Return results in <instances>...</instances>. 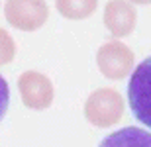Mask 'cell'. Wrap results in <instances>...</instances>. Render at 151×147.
<instances>
[{"mask_svg": "<svg viewBox=\"0 0 151 147\" xmlns=\"http://www.w3.org/2000/svg\"><path fill=\"white\" fill-rule=\"evenodd\" d=\"M4 14L10 26L24 32H34L47 20V4L43 0H8Z\"/></svg>", "mask_w": 151, "mask_h": 147, "instance_id": "7a4b0ae2", "label": "cell"}, {"mask_svg": "<svg viewBox=\"0 0 151 147\" xmlns=\"http://www.w3.org/2000/svg\"><path fill=\"white\" fill-rule=\"evenodd\" d=\"M8 104H10V88H8L6 79L0 75V122H2L6 110H8Z\"/></svg>", "mask_w": 151, "mask_h": 147, "instance_id": "52a82bcc", "label": "cell"}, {"mask_svg": "<svg viewBox=\"0 0 151 147\" xmlns=\"http://www.w3.org/2000/svg\"><path fill=\"white\" fill-rule=\"evenodd\" d=\"M96 0H57V10L67 18H84L94 10Z\"/></svg>", "mask_w": 151, "mask_h": 147, "instance_id": "5b68a950", "label": "cell"}, {"mask_svg": "<svg viewBox=\"0 0 151 147\" xmlns=\"http://www.w3.org/2000/svg\"><path fill=\"white\" fill-rule=\"evenodd\" d=\"M135 2H151V0H135Z\"/></svg>", "mask_w": 151, "mask_h": 147, "instance_id": "ba28073f", "label": "cell"}, {"mask_svg": "<svg viewBox=\"0 0 151 147\" xmlns=\"http://www.w3.org/2000/svg\"><path fill=\"white\" fill-rule=\"evenodd\" d=\"M14 53H16V45L12 37L8 35V32L0 28V65H6L14 59Z\"/></svg>", "mask_w": 151, "mask_h": 147, "instance_id": "8992f818", "label": "cell"}, {"mask_svg": "<svg viewBox=\"0 0 151 147\" xmlns=\"http://www.w3.org/2000/svg\"><path fill=\"white\" fill-rule=\"evenodd\" d=\"M18 88H20V94L24 98V104L28 108L41 110V108H47L51 104L53 88H51V82L43 75L34 73V71L24 73L18 80Z\"/></svg>", "mask_w": 151, "mask_h": 147, "instance_id": "3957f363", "label": "cell"}, {"mask_svg": "<svg viewBox=\"0 0 151 147\" xmlns=\"http://www.w3.org/2000/svg\"><path fill=\"white\" fill-rule=\"evenodd\" d=\"M100 147H151V133L139 128H122L100 143Z\"/></svg>", "mask_w": 151, "mask_h": 147, "instance_id": "277c9868", "label": "cell"}, {"mask_svg": "<svg viewBox=\"0 0 151 147\" xmlns=\"http://www.w3.org/2000/svg\"><path fill=\"white\" fill-rule=\"evenodd\" d=\"M128 100L135 120L151 130V57L135 67L128 85Z\"/></svg>", "mask_w": 151, "mask_h": 147, "instance_id": "6da1fadb", "label": "cell"}]
</instances>
